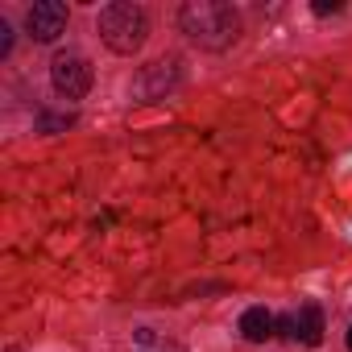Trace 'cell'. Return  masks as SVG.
<instances>
[{"label": "cell", "mask_w": 352, "mask_h": 352, "mask_svg": "<svg viewBox=\"0 0 352 352\" xmlns=\"http://www.w3.org/2000/svg\"><path fill=\"white\" fill-rule=\"evenodd\" d=\"M50 83H54L58 96L83 100V96L91 91V63H87L79 50H63V54H54V63H50Z\"/></svg>", "instance_id": "cell-3"}, {"label": "cell", "mask_w": 352, "mask_h": 352, "mask_svg": "<svg viewBox=\"0 0 352 352\" xmlns=\"http://www.w3.org/2000/svg\"><path fill=\"white\" fill-rule=\"evenodd\" d=\"M274 327H278V319H274L265 307H249V311L241 315V336H245L249 344H261V340H270V336H274Z\"/></svg>", "instance_id": "cell-6"}, {"label": "cell", "mask_w": 352, "mask_h": 352, "mask_svg": "<svg viewBox=\"0 0 352 352\" xmlns=\"http://www.w3.org/2000/svg\"><path fill=\"white\" fill-rule=\"evenodd\" d=\"M25 30L34 42H58L67 34V5L63 0H38L25 13Z\"/></svg>", "instance_id": "cell-4"}, {"label": "cell", "mask_w": 352, "mask_h": 352, "mask_svg": "<svg viewBox=\"0 0 352 352\" xmlns=\"http://www.w3.org/2000/svg\"><path fill=\"white\" fill-rule=\"evenodd\" d=\"M348 348H352V327H348Z\"/></svg>", "instance_id": "cell-12"}, {"label": "cell", "mask_w": 352, "mask_h": 352, "mask_svg": "<svg viewBox=\"0 0 352 352\" xmlns=\"http://www.w3.org/2000/svg\"><path fill=\"white\" fill-rule=\"evenodd\" d=\"M100 38L112 54H137L149 38V17L141 5H129V0H116V5L100 9Z\"/></svg>", "instance_id": "cell-2"}, {"label": "cell", "mask_w": 352, "mask_h": 352, "mask_svg": "<svg viewBox=\"0 0 352 352\" xmlns=\"http://www.w3.org/2000/svg\"><path fill=\"white\" fill-rule=\"evenodd\" d=\"M13 50V30H9V21H0V54H9Z\"/></svg>", "instance_id": "cell-11"}, {"label": "cell", "mask_w": 352, "mask_h": 352, "mask_svg": "<svg viewBox=\"0 0 352 352\" xmlns=\"http://www.w3.org/2000/svg\"><path fill=\"white\" fill-rule=\"evenodd\" d=\"M315 17H327V13H340V0H315Z\"/></svg>", "instance_id": "cell-10"}, {"label": "cell", "mask_w": 352, "mask_h": 352, "mask_svg": "<svg viewBox=\"0 0 352 352\" xmlns=\"http://www.w3.org/2000/svg\"><path fill=\"white\" fill-rule=\"evenodd\" d=\"M179 25L199 50H228L241 38V17L224 0H187L179 9Z\"/></svg>", "instance_id": "cell-1"}, {"label": "cell", "mask_w": 352, "mask_h": 352, "mask_svg": "<svg viewBox=\"0 0 352 352\" xmlns=\"http://www.w3.org/2000/svg\"><path fill=\"white\" fill-rule=\"evenodd\" d=\"M170 87H179V63H149L133 79V96L137 100H162Z\"/></svg>", "instance_id": "cell-5"}, {"label": "cell", "mask_w": 352, "mask_h": 352, "mask_svg": "<svg viewBox=\"0 0 352 352\" xmlns=\"http://www.w3.org/2000/svg\"><path fill=\"white\" fill-rule=\"evenodd\" d=\"M294 327H298V340H302V344H311V348L323 344V311H319L315 302H307V307L294 315Z\"/></svg>", "instance_id": "cell-7"}, {"label": "cell", "mask_w": 352, "mask_h": 352, "mask_svg": "<svg viewBox=\"0 0 352 352\" xmlns=\"http://www.w3.org/2000/svg\"><path fill=\"white\" fill-rule=\"evenodd\" d=\"M278 336H286V340H298V327H294V315H282V319H278Z\"/></svg>", "instance_id": "cell-9"}, {"label": "cell", "mask_w": 352, "mask_h": 352, "mask_svg": "<svg viewBox=\"0 0 352 352\" xmlns=\"http://www.w3.org/2000/svg\"><path fill=\"white\" fill-rule=\"evenodd\" d=\"M13 352H17V348H13Z\"/></svg>", "instance_id": "cell-13"}, {"label": "cell", "mask_w": 352, "mask_h": 352, "mask_svg": "<svg viewBox=\"0 0 352 352\" xmlns=\"http://www.w3.org/2000/svg\"><path fill=\"white\" fill-rule=\"evenodd\" d=\"M71 124H75V116H71V112H63V116H42V120H38V129H42V133H58V129H71Z\"/></svg>", "instance_id": "cell-8"}]
</instances>
